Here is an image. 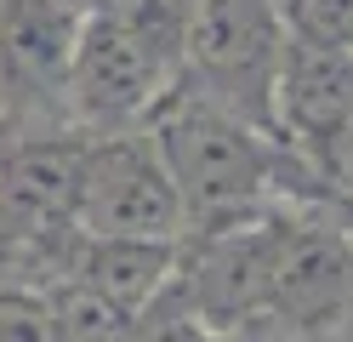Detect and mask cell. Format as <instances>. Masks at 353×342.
<instances>
[{"instance_id":"6da1fadb","label":"cell","mask_w":353,"mask_h":342,"mask_svg":"<svg viewBox=\"0 0 353 342\" xmlns=\"http://www.w3.org/2000/svg\"><path fill=\"white\" fill-rule=\"evenodd\" d=\"M188 0H103L80 17L63 103L80 120L125 126L171 91Z\"/></svg>"},{"instance_id":"9a60e30c","label":"cell","mask_w":353,"mask_h":342,"mask_svg":"<svg viewBox=\"0 0 353 342\" xmlns=\"http://www.w3.org/2000/svg\"><path fill=\"white\" fill-rule=\"evenodd\" d=\"M342 200H347V228H342V234L353 240V194H342Z\"/></svg>"},{"instance_id":"8992f818","label":"cell","mask_w":353,"mask_h":342,"mask_svg":"<svg viewBox=\"0 0 353 342\" xmlns=\"http://www.w3.org/2000/svg\"><path fill=\"white\" fill-rule=\"evenodd\" d=\"M274 217L234 211L211 222V240L194 263V308H200L205 325H239V319L262 314V291H268V268H274V245H279Z\"/></svg>"},{"instance_id":"2e32d148","label":"cell","mask_w":353,"mask_h":342,"mask_svg":"<svg viewBox=\"0 0 353 342\" xmlns=\"http://www.w3.org/2000/svg\"><path fill=\"white\" fill-rule=\"evenodd\" d=\"M154 342H171V336H154Z\"/></svg>"},{"instance_id":"7c38bea8","label":"cell","mask_w":353,"mask_h":342,"mask_svg":"<svg viewBox=\"0 0 353 342\" xmlns=\"http://www.w3.org/2000/svg\"><path fill=\"white\" fill-rule=\"evenodd\" d=\"M285 35L307 46H342L353 52V0H285Z\"/></svg>"},{"instance_id":"4fadbf2b","label":"cell","mask_w":353,"mask_h":342,"mask_svg":"<svg viewBox=\"0 0 353 342\" xmlns=\"http://www.w3.org/2000/svg\"><path fill=\"white\" fill-rule=\"evenodd\" d=\"M0 342H57L46 296L34 291H0Z\"/></svg>"},{"instance_id":"277c9868","label":"cell","mask_w":353,"mask_h":342,"mask_svg":"<svg viewBox=\"0 0 353 342\" xmlns=\"http://www.w3.org/2000/svg\"><path fill=\"white\" fill-rule=\"evenodd\" d=\"M80 234H131V240H183L188 211L176 200L154 137H103L85 143V177L74 205Z\"/></svg>"},{"instance_id":"30bf717a","label":"cell","mask_w":353,"mask_h":342,"mask_svg":"<svg viewBox=\"0 0 353 342\" xmlns=\"http://www.w3.org/2000/svg\"><path fill=\"white\" fill-rule=\"evenodd\" d=\"M74 274L103 296H114L120 308L143 314L165 296L176 280V240H131V234H85Z\"/></svg>"},{"instance_id":"52a82bcc","label":"cell","mask_w":353,"mask_h":342,"mask_svg":"<svg viewBox=\"0 0 353 342\" xmlns=\"http://www.w3.org/2000/svg\"><path fill=\"white\" fill-rule=\"evenodd\" d=\"M80 17L85 6L74 0H0V97L57 103Z\"/></svg>"},{"instance_id":"5b68a950","label":"cell","mask_w":353,"mask_h":342,"mask_svg":"<svg viewBox=\"0 0 353 342\" xmlns=\"http://www.w3.org/2000/svg\"><path fill=\"white\" fill-rule=\"evenodd\" d=\"M353 303V240L342 228H279L262 314L279 325H319Z\"/></svg>"},{"instance_id":"7a4b0ae2","label":"cell","mask_w":353,"mask_h":342,"mask_svg":"<svg viewBox=\"0 0 353 342\" xmlns=\"http://www.w3.org/2000/svg\"><path fill=\"white\" fill-rule=\"evenodd\" d=\"M154 149H160L165 171L176 182L188 222H216L251 205L274 189L279 154L268 131L239 120L234 108L211 103L205 91H165L154 103Z\"/></svg>"},{"instance_id":"3957f363","label":"cell","mask_w":353,"mask_h":342,"mask_svg":"<svg viewBox=\"0 0 353 342\" xmlns=\"http://www.w3.org/2000/svg\"><path fill=\"white\" fill-rule=\"evenodd\" d=\"M285 57V23L274 0H188L183 63L211 103L274 131V80Z\"/></svg>"},{"instance_id":"5bb4252c","label":"cell","mask_w":353,"mask_h":342,"mask_svg":"<svg viewBox=\"0 0 353 342\" xmlns=\"http://www.w3.org/2000/svg\"><path fill=\"white\" fill-rule=\"evenodd\" d=\"M319 160H325V177L336 182V194H353V114H347V120L325 137Z\"/></svg>"},{"instance_id":"8fae6325","label":"cell","mask_w":353,"mask_h":342,"mask_svg":"<svg viewBox=\"0 0 353 342\" xmlns=\"http://www.w3.org/2000/svg\"><path fill=\"white\" fill-rule=\"evenodd\" d=\"M46 314H52L57 342H131L137 336V314L120 308L114 296H103L97 285H85L80 274H69L46 296Z\"/></svg>"},{"instance_id":"ba28073f","label":"cell","mask_w":353,"mask_h":342,"mask_svg":"<svg viewBox=\"0 0 353 342\" xmlns=\"http://www.w3.org/2000/svg\"><path fill=\"white\" fill-rule=\"evenodd\" d=\"M85 177V143L80 137H23L0 154V217L17 222V234H52L74 228Z\"/></svg>"},{"instance_id":"9c48e42d","label":"cell","mask_w":353,"mask_h":342,"mask_svg":"<svg viewBox=\"0 0 353 342\" xmlns=\"http://www.w3.org/2000/svg\"><path fill=\"white\" fill-rule=\"evenodd\" d=\"M353 114V52L342 46H307L285 35L279 80H274V131L325 149V137Z\"/></svg>"}]
</instances>
